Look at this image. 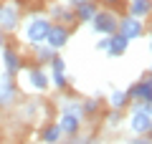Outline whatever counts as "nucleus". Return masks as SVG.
<instances>
[{"instance_id":"24","label":"nucleus","mask_w":152,"mask_h":144,"mask_svg":"<svg viewBox=\"0 0 152 144\" xmlns=\"http://www.w3.org/2000/svg\"><path fill=\"white\" fill-rule=\"evenodd\" d=\"M81 3H86V0H66V5H69V8H79Z\"/></svg>"},{"instance_id":"4","label":"nucleus","mask_w":152,"mask_h":144,"mask_svg":"<svg viewBox=\"0 0 152 144\" xmlns=\"http://www.w3.org/2000/svg\"><path fill=\"white\" fill-rule=\"evenodd\" d=\"M117 33H122L127 41H137V38H142V33H145V20H142V18H134V15H124V18H119Z\"/></svg>"},{"instance_id":"16","label":"nucleus","mask_w":152,"mask_h":144,"mask_svg":"<svg viewBox=\"0 0 152 144\" xmlns=\"http://www.w3.org/2000/svg\"><path fill=\"white\" fill-rule=\"evenodd\" d=\"M51 15H53L56 20H61L64 25H71V23H76L74 10H71V8H66V5H53V8H51Z\"/></svg>"},{"instance_id":"14","label":"nucleus","mask_w":152,"mask_h":144,"mask_svg":"<svg viewBox=\"0 0 152 144\" xmlns=\"http://www.w3.org/2000/svg\"><path fill=\"white\" fill-rule=\"evenodd\" d=\"M61 137H64V132H61L58 121H51L41 129V144H58Z\"/></svg>"},{"instance_id":"1","label":"nucleus","mask_w":152,"mask_h":144,"mask_svg":"<svg viewBox=\"0 0 152 144\" xmlns=\"http://www.w3.org/2000/svg\"><path fill=\"white\" fill-rule=\"evenodd\" d=\"M48 28H51V20L43 15H36L28 20L26 25V41L31 46H43L46 43V36H48Z\"/></svg>"},{"instance_id":"5","label":"nucleus","mask_w":152,"mask_h":144,"mask_svg":"<svg viewBox=\"0 0 152 144\" xmlns=\"http://www.w3.org/2000/svg\"><path fill=\"white\" fill-rule=\"evenodd\" d=\"M18 23H20V10H18V5L3 3V5H0V28L5 33H13L18 28Z\"/></svg>"},{"instance_id":"9","label":"nucleus","mask_w":152,"mask_h":144,"mask_svg":"<svg viewBox=\"0 0 152 144\" xmlns=\"http://www.w3.org/2000/svg\"><path fill=\"white\" fill-rule=\"evenodd\" d=\"M127 96H129L132 101L150 104L152 101V76H150V79H145V81H137V84L127 91Z\"/></svg>"},{"instance_id":"15","label":"nucleus","mask_w":152,"mask_h":144,"mask_svg":"<svg viewBox=\"0 0 152 144\" xmlns=\"http://www.w3.org/2000/svg\"><path fill=\"white\" fill-rule=\"evenodd\" d=\"M150 13H152V0H129V15L145 20Z\"/></svg>"},{"instance_id":"23","label":"nucleus","mask_w":152,"mask_h":144,"mask_svg":"<svg viewBox=\"0 0 152 144\" xmlns=\"http://www.w3.org/2000/svg\"><path fill=\"white\" fill-rule=\"evenodd\" d=\"M96 51H109V36H102V41H96Z\"/></svg>"},{"instance_id":"6","label":"nucleus","mask_w":152,"mask_h":144,"mask_svg":"<svg viewBox=\"0 0 152 144\" xmlns=\"http://www.w3.org/2000/svg\"><path fill=\"white\" fill-rule=\"evenodd\" d=\"M69 36H71V31H69V25H64V23H51V28H48V36H46V46H51L53 51H58V48H64L66 43H69Z\"/></svg>"},{"instance_id":"3","label":"nucleus","mask_w":152,"mask_h":144,"mask_svg":"<svg viewBox=\"0 0 152 144\" xmlns=\"http://www.w3.org/2000/svg\"><path fill=\"white\" fill-rule=\"evenodd\" d=\"M152 127V116L150 111H147L145 104H137L134 109H132V116H129V129L132 134H137V137H142V134H147Z\"/></svg>"},{"instance_id":"8","label":"nucleus","mask_w":152,"mask_h":144,"mask_svg":"<svg viewBox=\"0 0 152 144\" xmlns=\"http://www.w3.org/2000/svg\"><path fill=\"white\" fill-rule=\"evenodd\" d=\"M15 94H18V89H15V81H13V76L3 73V76H0V109L13 106V101H15Z\"/></svg>"},{"instance_id":"22","label":"nucleus","mask_w":152,"mask_h":144,"mask_svg":"<svg viewBox=\"0 0 152 144\" xmlns=\"http://www.w3.org/2000/svg\"><path fill=\"white\" fill-rule=\"evenodd\" d=\"M119 116H122L119 109H112V114H109V127H117L119 124Z\"/></svg>"},{"instance_id":"11","label":"nucleus","mask_w":152,"mask_h":144,"mask_svg":"<svg viewBox=\"0 0 152 144\" xmlns=\"http://www.w3.org/2000/svg\"><path fill=\"white\" fill-rule=\"evenodd\" d=\"M99 5L94 3V0H86V3H81L79 8H74V15H76V23H91L94 15H96Z\"/></svg>"},{"instance_id":"12","label":"nucleus","mask_w":152,"mask_h":144,"mask_svg":"<svg viewBox=\"0 0 152 144\" xmlns=\"http://www.w3.org/2000/svg\"><path fill=\"white\" fill-rule=\"evenodd\" d=\"M58 127H61V132H64L66 137H74V134H79V129H81V119L74 116V114H64L61 111Z\"/></svg>"},{"instance_id":"28","label":"nucleus","mask_w":152,"mask_h":144,"mask_svg":"<svg viewBox=\"0 0 152 144\" xmlns=\"http://www.w3.org/2000/svg\"><path fill=\"white\" fill-rule=\"evenodd\" d=\"M147 134H150V139H152V127H150V132H147Z\"/></svg>"},{"instance_id":"27","label":"nucleus","mask_w":152,"mask_h":144,"mask_svg":"<svg viewBox=\"0 0 152 144\" xmlns=\"http://www.w3.org/2000/svg\"><path fill=\"white\" fill-rule=\"evenodd\" d=\"M145 106H147V111H150V116H152V101H150V104H145Z\"/></svg>"},{"instance_id":"13","label":"nucleus","mask_w":152,"mask_h":144,"mask_svg":"<svg viewBox=\"0 0 152 144\" xmlns=\"http://www.w3.org/2000/svg\"><path fill=\"white\" fill-rule=\"evenodd\" d=\"M127 48H129V41H127L122 33H114V36H109V56H114V58H119V56L127 53Z\"/></svg>"},{"instance_id":"2","label":"nucleus","mask_w":152,"mask_h":144,"mask_svg":"<svg viewBox=\"0 0 152 144\" xmlns=\"http://www.w3.org/2000/svg\"><path fill=\"white\" fill-rule=\"evenodd\" d=\"M91 28L99 36H114L117 28H119V15L112 10H96V15L91 20Z\"/></svg>"},{"instance_id":"25","label":"nucleus","mask_w":152,"mask_h":144,"mask_svg":"<svg viewBox=\"0 0 152 144\" xmlns=\"http://www.w3.org/2000/svg\"><path fill=\"white\" fill-rule=\"evenodd\" d=\"M129 144H152V139H134V142H129Z\"/></svg>"},{"instance_id":"10","label":"nucleus","mask_w":152,"mask_h":144,"mask_svg":"<svg viewBox=\"0 0 152 144\" xmlns=\"http://www.w3.org/2000/svg\"><path fill=\"white\" fill-rule=\"evenodd\" d=\"M28 86L33 91H46L51 86V79L41 66H33V68H28Z\"/></svg>"},{"instance_id":"31","label":"nucleus","mask_w":152,"mask_h":144,"mask_svg":"<svg viewBox=\"0 0 152 144\" xmlns=\"http://www.w3.org/2000/svg\"><path fill=\"white\" fill-rule=\"evenodd\" d=\"M94 3H96V0H94Z\"/></svg>"},{"instance_id":"29","label":"nucleus","mask_w":152,"mask_h":144,"mask_svg":"<svg viewBox=\"0 0 152 144\" xmlns=\"http://www.w3.org/2000/svg\"><path fill=\"white\" fill-rule=\"evenodd\" d=\"M150 76H152V66H150Z\"/></svg>"},{"instance_id":"17","label":"nucleus","mask_w":152,"mask_h":144,"mask_svg":"<svg viewBox=\"0 0 152 144\" xmlns=\"http://www.w3.org/2000/svg\"><path fill=\"white\" fill-rule=\"evenodd\" d=\"M61 111H64V114H74V116L84 119V101H81V99H66V101L61 104Z\"/></svg>"},{"instance_id":"18","label":"nucleus","mask_w":152,"mask_h":144,"mask_svg":"<svg viewBox=\"0 0 152 144\" xmlns=\"http://www.w3.org/2000/svg\"><path fill=\"white\" fill-rule=\"evenodd\" d=\"M56 58V51L51 46H36V61H41V63H51V61Z\"/></svg>"},{"instance_id":"21","label":"nucleus","mask_w":152,"mask_h":144,"mask_svg":"<svg viewBox=\"0 0 152 144\" xmlns=\"http://www.w3.org/2000/svg\"><path fill=\"white\" fill-rule=\"evenodd\" d=\"M99 106H102V104H99L96 99H86V101H84V116H86V114H96Z\"/></svg>"},{"instance_id":"30","label":"nucleus","mask_w":152,"mask_h":144,"mask_svg":"<svg viewBox=\"0 0 152 144\" xmlns=\"http://www.w3.org/2000/svg\"><path fill=\"white\" fill-rule=\"evenodd\" d=\"M150 51H152V41H150Z\"/></svg>"},{"instance_id":"26","label":"nucleus","mask_w":152,"mask_h":144,"mask_svg":"<svg viewBox=\"0 0 152 144\" xmlns=\"http://www.w3.org/2000/svg\"><path fill=\"white\" fill-rule=\"evenodd\" d=\"M3 43H5V31L0 28V46H3Z\"/></svg>"},{"instance_id":"19","label":"nucleus","mask_w":152,"mask_h":144,"mask_svg":"<svg viewBox=\"0 0 152 144\" xmlns=\"http://www.w3.org/2000/svg\"><path fill=\"white\" fill-rule=\"evenodd\" d=\"M127 101H129V96H127V91H112V96H109V104H112V109H124Z\"/></svg>"},{"instance_id":"20","label":"nucleus","mask_w":152,"mask_h":144,"mask_svg":"<svg viewBox=\"0 0 152 144\" xmlns=\"http://www.w3.org/2000/svg\"><path fill=\"white\" fill-rule=\"evenodd\" d=\"M51 84L56 86V89H66L69 86V79H66V71H51Z\"/></svg>"},{"instance_id":"7","label":"nucleus","mask_w":152,"mask_h":144,"mask_svg":"<svg viewBox=\"0 0 152 144\" xmlns=\"http://www.w3.org/2000/svg\"><path fill=\"white\" fill-rule=\"evenodd\" d=\"M0 61H3V66H5V73H8V76H13V79H15V76L20 73L23 61H20V53H18L15 48L5 46L3 51H0Z\"/></svg>"}]
</instances>
